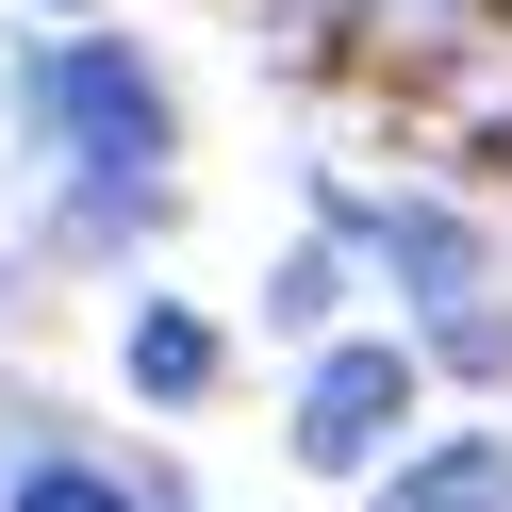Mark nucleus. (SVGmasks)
<instances>
[{
  "label": "nucleus",
  "mask_w": 512,
  "mask_h": 512,
  "mask_svg": "<svg viewBox=\"0 0 512 512\" xmlns=\"http://www.w3.org/2000/svg\"><path fill=\"white\" fill-rule=\"evenodd\" d=\"M34 116L50 133H67V166L100 182L116 215L149 199V182H166V149H182V116H166V67H149V50H116V34H67L34 67Z\"/></svg>",
  "instance_id": "obj_1"
},
{
  "label": "nucleus",
  "mask_w": 512,
  "mask_h": 512,
  "mask_svg": "<svg viewBox=\"0 0 512 512\" xmlns=\"http://www.w3.org/2000/svg\"><path fill=\"white\" fill-rule=\"evenodd\" d=\"M397 413H413V347H314V380H298V463L314 479H364L380 446H397Z\"/></svg>",
  "instance_id": "obj_2"
},
{
  "label": "nucleus",
  "mask_w": 512,
  "mask_h": 512,
  "mask_svg": "<svg viewBox=\"0 0 512 512\" xmlns=\"http://www.w3.org/2000/svg\"><path fill=\"white\" fill-rule=\"evenodd\" d=\"M116 364H133V397H149V413H199L215 380H232V331H215V314H182V298H149Z\"/></svg>",
  "instance_id": "obj_3"
},
{
  "label": "nucleus",
  "mask_w": 512,
  "mask_h": 512,
  "mask_svg": "<svg viewBox=\"0 0 512 512\" xmlns=\"http://www.w3.org/2000/svg\"><path fill=\"white\" fill-rule=\"evenodd\" d=\"M364 512H512V430H463V446H413Z\"/></svg>",
  "instance_id": "obj_4"
},
{
  "label": "nucleus",
  "mask_w": 512,
  "mask_h": 512,
  "mask_svg": "<svg viewBox=\"0 0 512 512\" xmlns=\"http://www.w3.org/2000/svg\"><path fill=\"white\" fill-rule=\"evenodd\" d=\"M17 512H133V479H100V463H67V446H34V463H17Z\"/></svg>",
  "instance_id": "obj_5"
},
{
  "label": "nucleus",
  "mask_w": 512,
  "mask_h": 512,
  "mask_svg": "<svg viewBox=\"0 0 512 512\" xmlns=\"http://www.w3.org/2000/svg\"><path fill=\"white\" fill-rule=\"evenodd\" d=\"M265 298H281V314H298V331H314V314H331V298H347V248H298V265H281V281H265Z\"/></svg>",
  "instance_id": "obj_6"
},
{
  "label": "nucleus",
  "mask_w": 512,
  "mask_h": 512,
  "mask_svg": "<svg viewBox=\"0 0 512 512\" xmlns=\"http://www.w3.org/2000/svg\"><path fill=\"white\" fill-rule=\"evenodd\" d=\"M50 17H83V0H50Z\"/></svg>",
  "instance_id": "obj_7"
}]
</instances>
